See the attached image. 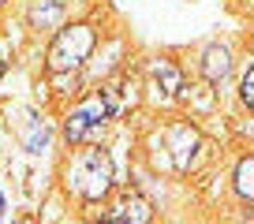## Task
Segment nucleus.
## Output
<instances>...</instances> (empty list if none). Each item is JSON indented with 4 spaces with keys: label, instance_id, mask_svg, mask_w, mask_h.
Instances as JSON below:
<instances>
[{
    "label": "nucleus",
    "instance_id": "nucleus-11",
    "mask_svg": "<svg viewBox=\"0 0 254 224\" xmlns=\"http://www.w3.org/2000/svg\"><path fill=\"white\" fill-rule=\"evenodd\" d=\"M239 97H243V105L254 112V64L247 67V75H243V82H239Z\"/></svg>",
    "mask_w": 254,
    "mask_h": 224
},
{
    "label": "nucleus",
    "instance_id": "nucleus-7",
    "mask_svg": "<svg viewBox=\"0 0 254 224\" xmlns=\"http://www.w3.org/2000/svg\"><path fill=\"white\" fill-rule=\"evenodd\" d=\"M150 79L157 82L165 94H180L183 90V75L172 60H150Z\"/></svg>",
    "mask_w": 254,
    "mask_h": 224
},
{
    "label": "nucleus",
    "instance_id": "nucleus-2",
    "mask_svg": "<svg viewBox=\"0 0 254 224\" xmlns=\"http://www.w3.org/2000/svg\"><path fill=\"white\" fill-rule=\"evenodd\" d=\"M94 41H97L94 38V26H86V23L64 26V30L53 38V45H49V71L60 75V71L79 67L82 60L94 53Z\"/></svg>",
    "mask_w": 254,
    "mask_h": 224
},
{
    "label": "nucleus",
    "instance_id": "nucleus-12",
    "mask_svg": "<svg viewBox=\"0 0 254 224\" xmlns=\"http://www.w3.org/2000/svg\"><path fill=\"white\" fill-rule=\"evenodd\" d=\"M0 217H4V194H0Z\"/></svg>",
    "mask_w": 254,
    "mask_h": 224
},
{
    "label": "nucleus",
    "instance_id": "nucleus-1",
    "mask_svg": "<svg viewBox=\"0 0 254 224\" xmlns=\"http://www.w3.org/2000/svg\"><path fill=\"white\" fill-rule=\"evenodd\" d=\"M67 187L82 194L86 202H97L112 187V157L105 150H86L71 161L67 168Z\"/></svg>",
    "mask_w": 254,
    "mask_h": 224
},
{
    "label": "nucleus",
    "instance_id": "nucleus-3",
    "mask_svg": "<svg viewBox=\"0 0 254 224\" xmlns=\"http://www.w3.org/2000/svg\"><path fill=\"white\" fill-rule=\"evenodd\" d=\"M112 116V101L109 94H94L79 105V109L67 112V120H64V138L67 142H90V138L101 135L105 120Z\"/></svg>",
    "mask_w": 254,
    "mask_h": 224
},
{
    "label": "nucleus",
    "instance_id": "nucleus-9",
    "mask_svg": "<svg viewBox=\"0 0 254 224\" xmlns=\"http://www.w3.org/2000/svg\"><path fill=\"white\" fill-rule=\"evenodd\" d=\"M23 142H26V150H30V153H41L49 146V127L38 120V116H34V123H30V131H26Z\"/></svg>",
    "mask_w": 254,
    "mask_h": 224
},
{
    "label": "nucleus",
    "instance_id": "nucleus-8",
    "mask_svg": "<svg viewBox=\"0 0 254 224\" xmlns=\"http://www.w3.org/2000/svg\"><path fill=\"white\" fill-rule=\"evenodd\" d=\"M236 194L239 198H247V202H254V157H243L236 165Z\"/></svg>",
    "mask_w": 254,
    "mask_h": 224
},
{
    "label": "nucleus",
    "instance_id": "nucleus-6",
    "mask_svg": "<svg viewBox=\"0 0 254 224\" xmlns=\"http://www.w3.org/2000/svg\"><path fill=\"white\" fill-rule=\"evenodd\" d=\"M202 75H206L209 82H224L232 75V53L224 45H206V53H202Z\"/></svg>",
    "mask_w": 254,
    "mask_h": 224
},
{
    "label": "nucleus",
    "instance_id": "nucleus-5",
    "mask_svg": "<svg viewBox=\"0 0 254 224\" xmlns=\"http://www.w3.org/2000/svg\"><path fill=\"white\" fill-rule=\"evenodd\" d=\"M153 217V206L150 202L142 198V194H124V198L116 202V209H112V213H105V221L109 224H146Z\"/></svg>",
    "mask_w": 254,
    "mask_h": 224
},
{
    "label": "nucleus",
    "instance_id": "nucleus-10",
    "mask_svg": "<svg viewBox=\"0 0 254 224\" xmlns=\"http://www.w3.org/2000/svg\"><path fill=\"white\" fill-rule=\"evenodd\" d=\"M60 19V0H49V4H38V8L30 11V23L34 26H49Z\"/></svg>",
    "mask_w": 254,
    "mask_h": 224
},
{
    "label": "nucleus",
    "instance_id": "nucleus-4",
    "mask_svg": "<svg viewBox=\"0 0 254 224\" xmlns=\"http://www.w3.org/2000/svg\"><path fill=\"white\" fill-rule=\"evenodd\" d=\"M168 146H172V161L176 168H190V161H194V150H198V131L190 127V123H172L168 127Z\"/></svg>",
    "mask_w": 254,
    "mask_h": 224
}]
</instances>
